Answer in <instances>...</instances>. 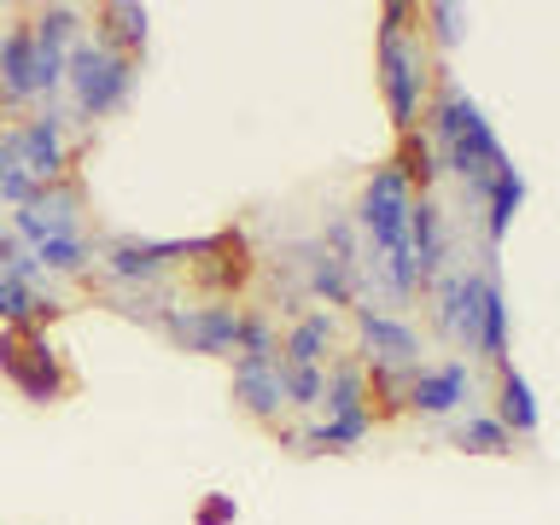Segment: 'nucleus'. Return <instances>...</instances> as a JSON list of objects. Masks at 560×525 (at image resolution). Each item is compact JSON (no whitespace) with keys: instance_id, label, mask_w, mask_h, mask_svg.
<instances>
[{"instance_id":"1","label":"nucleus","mask_w":560,"mask_h":525,"mask_svg":"<svg viewBox=\"0 0 560 525\" xmlns=\"http://www.w3.org/2000/svg\"><path fill=\"white\" fill-rule=\"evenodd\" d=\"M420 129H427V140L438 147V158H444V175H455L467 192V205L479 210L490 182H497V170L508 164V147H502V135L490 129V117L479 112V100H472L455 77H438Z\"/></svg>"},{"instance_id":"2","label":"nucleus","mask_w":560,"mask_h":525,"mask_svg":"<svg viewBox=\"0 0 560 525\" xmlns=\"http://www.w3.org/2000/svg\"><path fill=\"white\" fill-rule=\"evenodd\" d=\"M374 70H380V100H385V117H392L397 140L420 129L427 117V100L438 88V70H432V42L420 30V7H380V42H374Z\"/></svg>"},{"instance_id":"3","label":"nucleus","mask_w":560,"mask_h":525,"mask_svg":"<svg viewBox=\"0 0 560 525\" xmlns=\"http://www.w3.org/2000/svg\"><path fill=\"white\" fill-rule=\"evenodd\" d=\"M357 322V362L368 368V385H374V409H402L409 402V380L420 374V327L397 310H374L357 304L350 310Z\"/></svg>"},{"instance_id":"4","label":"nucleus","mask_w":560,"mask_h":525,"mask_svg":"<svg viewBox=\"0 0 560 525\" xmlns=\"http://www.w3.org/2000/svg\"><path fill=\"white\" fill-rule=\"evenodd\" d=\"M380 427V409H374V385H368V368L357 357H339L327 362V392H322V415L304 427V444L310 455H350L362 450Z\"/></svg>"},{"instance_id":"5","label":"nucleus","mask_w":560,"mask_h":525,"mask_svg":"<svg viewBox=\"0 0 560 525\" xmlns=\"http://www.w3.org/2000/svg\"><path fill=\"white\" fill-rule=\"evenodd\" d=\"M135 82H140V65L112 52L94 30H88L65 59V105H70V117H77V129H94V122L117 117L122 105H129Z\"/></svg>"},{"instance_id":"6","label":"nucleus","mask_w":560,"mask_h":525,"mask_svg":"<svg viewBox=\"0 0 560 525\" xmlns=\"http://www.w3.org/2000/svg\"><path fill=\"white\" fill-rule=\"evenodd\" d=\"M0 374L12 380V392L24 402H59L70 392V368L59 345L47 339V327H0Z\"/></svg>"},{"instance_id":"7","label":"nucleus","mask_w":560,"mask_h":525,"mask_svg":"<svg viewBox=\"0 0 560 525\" xmlns=\"http://www.w3.org/2000/svg\"><path fill=\"white\" fill-rule=\"evenodd\" d=\"M490 262H502V257L479 252V262H450V269L427 287L438 339L455 345V350H467V357H472V345H479V310H485V275H490Z\"/></svg>"},{"instance_id":"8","label":"nucleus","mask_w":560,"mask_h":525,"mask_svg":"<svg viewBox=\"0 0 560 525\" xmlns=\"http://www.w3.org/2000/svg\"><path fill=\"white\" fill-rule=\"evenodd\" d=\"M240 322L245 310L234 298H192V304H170L164 322H158V339H170L187 357H228L240 350Z\"/></svg>"},{"instance_id":"9","label":"nucleus","mask_w":560,"mask_h":525,"mask_svg":"<svg viewBox=\"0 0 560 525\" xmlns=\"http://www.w3.org/2000/svg\"><path fill=\"white\" fill-rule=\"evenodd\" d=\"M7 222H12V234L24 252H42V245L59 240V234H88V192H82L77 175H65V182L35 192L30 205L7 210Z\"/></svg>"},{"instance_id":"10","label":"nucleus","mask_w":560,"mask_h":525,"mask_svg":"<svg viewBox=\"0 0 560 525\" xmlns=\"http://www.w3.org/2000/svg\"><path fill=\"white\" fill-rule=\"evenodd\" d=\"M287 269H292V280H298V292H304V304H315V310H357V262H345V257H332L322 240H292L287 252Z\"/></svg>"},{"instance_id":"11","label":"nucleus","mask_w":560,"mask_h":525,"mask_svg":"<svg viewBox=\"0 0 560 525\" xmlns=\"http://www.w3.org/2000/svg\"><path fill=\"white\" fill-rule=\"evenodd\" d=\"M18 129V158H24V175L35 187H52L70 175V135H77V117H70V105H35L24 122H12Z\"/></svg>"},{"instance_id":"12","label":"nucleus","mask_w":560,"mask_h":525,"mask_svg":"<svg viewBox=\"0 0 560 525\" xmlns=\"http://www.w3.org/2000/svg\"><path fill=\"white\" fill-rule=\"evenodd\" d=\"M467 397H472V362L450 357V362H427L409 380V402H402V409L420 415V420H450V415L467 409Z\"/></svg>"},{"instance_id":"13","label":"nucleus","mask_w":560,"mask_h":525,"mask_svg":"<svg viewBox=\"0 0 560 525\" xmlns=\"http://www.w3.org/2000/svg\"><path fill=\"white\" fill-rule=\"evenodd\" d=\"M35 105V35L30 18L0 30V117H18Z\"/></svg>"},{"instance_id":"14","label":"nucleus","mask_w":560,"mask_h":525,"mask_svg":"<svg viewBox=\"0 0 560 525\" xmlns=\"http://www.w3.org/2000/svg\"><path fill=\"white\" fill-rule=\"evenodd\" d=\"M409 257H415V275H420V292L432 287L438 275L450 269V222H444V205L432 192H415L409 205Z\"/></svg>"},{"instance_id":"15","label":"nucleus","mask_w":560,"mask_h":525,"mask_svg":"<svg viewBox=\"0 0 560 525\" xmlns=\"http://www.w3.org/2000/svg\"><path fill=\"white\" fill-rule=\"evenodd\" d=\"M339 357L345 350H339V315L332 310H304L280 332V362H292V368H327Z\"/></svg>"},{"instance_id":"16","label":"nucleus","mask_w":560,"mask_h":525,"mask_svg":"<svg viewBox=\"0 0 560 525\" xmlns=\"http://www.w3.org/2000/svg\"><path fill=\"white\" fill-rule=\"evenodd\" d=\"M234 402L257 427H280L287 415V385H280V362H234Z\"/></svg>"},{"instance_id":"17","label":"nucleus","mask_w":560,"mask_h":525,"mask_svg":"<svg viewBox=\"0 0 560 525\" xmlns=\"http://www.w3.org/2000/svg\"><path fill=\"white\" fill-rule=\"evenodd\" d=\"M520 210H525V175H520L514 158H508V164L497 170V182H490V192H485V205H479V228H485V252L490 257H502Z\"/></svg>"},{"instance_id":"18","label":"nucleus","mask_w":560,"mask_h":525,"mask_svg":"<svg viewBox=\"0 0 560 525\" xmlns=\"http://www.w3.org/2000/svg\"><path fill=\"white\" fill-rule=\"evenodd\" d=\"M88 30L100 35L112 52H122V59H147V35H152V12L140 7V0H105V7H94V18H88Z\"/></svg>"},{"instance_id":"19","label":"nucleus","mask_w":560,"mask_h":525,"mask_svg":"<svg viewBox=\"0 0 560 525\" xmlns=\"http://www.w3.org/2000/svg\"><path fill=\"white\" fill-rule=\"evenodd\" d=\"M508 339H514V310H508L502 262H490V275H485V310H479V345H472V357L490 362V368H508Z\"/></svg>"},{"instance_id":"20","label":"nucleus","mask_w":560,"mask_h":525,"mask_svg":"<svg viewBox=\"0 0 560 525\" xmlns=\"http://www.w3.org/2000/svg\"><path fill=\"white\" fill-rule=\"evenodd\" d=\"M508 427V438H537L542 432V402L532 392V380L520 374L514 362L497 368V409H490Z\"/></svg>"},{"instance_id":"21","label":"nucleus","mask_w":560,"mask_h":525,"mask_svg":"<svg viewBox=\"0 0 560 525\" xmlns=\"http://www.w3.org/2000/svg\"><path fill=\"white\" fill-rule=\"evenodd\" d=\"M65 310L70 304L52 287H24V280L0 275V327H47Z\"/></svg>"},{"instance_id":"22","label":"nucleus","mask_w":560,"mask_h":525,"mask_svg":"<svg viewBox=\"0 0 560 525\" xmlns=\"http://www.w3.org/2000/svg\"><path fill=\"white\" fill-rule=\"evenodd\" d=\"M94 257H100V245L88 234H59V240H47L42 252H35L47 280H94Z\"/></svg>"},{"instance_id":"23","label":"nucleus","mask_w":560,"mask_h":525,"mask_svg":"<svg viewBox=\"0 0 560 525\" xmlns=\"http://www.w3.org/2000/svg\"><path fill=\"white\" fill-rule=\"evenodd\" d=\"M450 444L462 450V455H514V438H508V427H502L497 415H467V420H455Z\"/></svg>"},{"instance_id":"24","label":"nucleus","mask_w":560,"mask_h":525,"mask_svg":"<svg viewBox=\"0 0 560 525\" xmlns=\"http://www.w3.org/2000/svg\"><path fill=\"white\" fill-rule=\"evenodd\" d=\"M234 362H280V322H275V310H245Z\"/></svg>"},{"instance_id":"25","label":"nucleus","mask_w":560,"mask_h":525,"mask_svg":"<svg viewBox=\"0 0 560 525\" xmlns=\"http://www.w3.org/2000/svg\"><path fill=\"white\" fill-rule=\"evenodd\" d=\"M280 385H287V415H304V420L322 415L327 368H292V362H280Z\"/></svg>"},{"instance_id":"26","label":"nucleus","mask_w":560,"mask_h":525,"mask_svg":"<svg viewBox=\"0 0 560 525\" xmlns=\"http://www.w3.org/2000/svg\"><path fill=\"white\" fill-rule=\"evenodd\" d=\"M420 30H427L432 47H455L467 35V7H450V0H432V7H420Z\"/></svg>"},{"instance_id":"27","label":"nucleus","mask_w":560,"mask_h":525,"mask_svg":"<svg viewBox=\"0 0 560 525\" xmlns=\"http://www.w3.org/2000/svg\"><path fill=\"white\" fill-rule=\"evenodd\" d=\"M315 240H322L332 257H345V262H357V269H362L368 252H362V234H357V222H350V210H327L322 228H315Z\"/></svg>"},{"instance_id":"28","label":"nucleus","mask_w":560,"mask_h":525,"mask_svg":"<svg viewBox=\"0 0 560 525\" xmlns=\"http://www.w3.org/2000/svg\"><path fill=\"white\" fill-rule=\"evenodd\" d=\"M240 520V502L228 497V490H210V497H199V508H192V525H234Z\"/></svg>"},{"instance_id":"29","label":"nucleus","mask_w":560,"mask_h":525,"mask_svg":"<svg viewBox=\"0 0 560 525\" xmlns=\"http://www.w3.org/2000/svg\"><path fill=\"white\" fill-rule=\"evenodd\" d=\"M12 257H24V245H18V234H12V222L0 217V269H7Z\"/></svg>"}]
</instances>
